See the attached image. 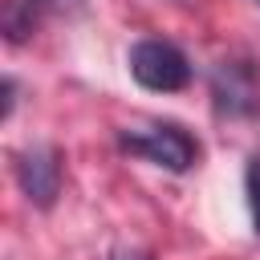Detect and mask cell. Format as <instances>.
I'll list each match as a JSON object with an SVG mask.
<instances>
[{
    "instance_id": "3",
    "label": "cell",
    "mask_w": 260,
    "mask_h": 260,
    "mask_svg": "<svg viewBox=\"0 0 260 260\" xmlns=\"http://www.w3.org/2000/svg\"><path fill=\"white\" fill-rule=\"evenodd\" d=\"M211 98L215 110L228 118H248L260 110V81L248 61H219L211 73Z\"/></svg>"
},
{
    "instance_id": "1",
    "label": "cell",
    "mask_w": 260,
    "mask_h": 260,
    "mask_svg": "<svg viewBox=\"0 0 260 260\" xmlns=\"http://www.w3.org/2000/svg\"><path fill=\"white\" fill-rule=\"evenodd\" d=\"M130 77L150 89V93H179L191 85V61L183 57V49H175L171 41H138L130 49Z\"/></svg>"
},
{
    "instance_id": "7",
    "label": "cell",
    "mask_w": 260,
    "mask_h": 260,
    "mask_svg": "<svg viewBox=\"0 0 260 260\" xmlns=\"http://www.w3.org/2000/svg\"><path fill=\"white\" fill-rule=\"evenodd\" d=\"M12 106H16V81L4 77V118H12Z\"/></svg>"
},
{
    "instance_id": "6",
    "label": "cell",
    "mask_w": 260,
    "mask_h": 260,
    "mask_svg": "<svg viewBox=\"0 0 260 260\" xmlns=\"http://www.w3.org/2000/svg\"><path fill=\"white\" fill-rule=\"evenodd\" d=\"M37 12H53V16H77L85 8V0H28Z\"/></svg>"
},
{
    "instance_id": "4",
    "label": "cell",
    "mask_w": 260,
    "mask_h": 260,
    "mask_svg": "<svg viewBox=\"0 0 260 260\" xmlns=\"http://www.w3.org/2000/svg\"><path fill=\"white\" fill-rule=\"evenodd\" d=\"M16 183L28 195V203L53 207V199L61 191V154H57V146H28L24 154H16Z\"/></svg>"
},
{
    "instance_id": "9",
    "label": "cell",
    "mask_w": 260,
    "mask_h": 260,
    "mask_svg": "<svg viewBox=\"0 0 260 260\" xmlns=\"http://www.w3.org/2000/svg\"><path fill=\"white\" fill-rule=\"evenodd\" d=\"M256 4H260V0H256Z\"/></svg>"
},
{
    "instance_id": "5",
    "label": "cell",
    "mask_w": 260,
    "mask_h": 260,
    "mask_svg": "<svg viewBox=\"0 0 260 260\" xmlns=\"http://www.w3.org/2000/svg\"><path fill=\"white\" fill-rule=\"evenodd\" d=\"M244 191H248V211H252V232L260 236V150L248 158L244 171Z\"/></svg>"
},
{
    "instance_id": "8",
    "label": "cell",
    "mask_w": 260,
    "mask_h": 260,
    "mask_svg": "<svg viewBox=\"0 0 260 260\" xmlns=\"http://www.w3.org/2000/svg\"><path fill=\"white\" fill-rule=\"evenodd\" d=\"M110 260H150L146 252H134V248H122V252H114Z\"/></svg>"
},
{
    "instance_id": "2",
    "label": "cell",
    "mask_w": 260,
    "mask_h": 260,
    "mask_svg": "<svg viewBox=\"0 0 260 260\" xmlns=\"http://www.w3.org/2000/svg\"><path fill=\"white\" fill-rule=\"evenodd\" d=\"M118 142H122V150H130L154 167H167V171H187L199 158V142L175 122H158L150 130H122Z\"/></svg>"
}]
</instances>
